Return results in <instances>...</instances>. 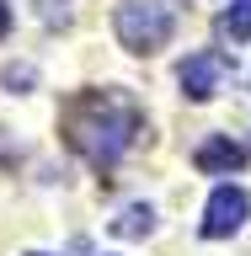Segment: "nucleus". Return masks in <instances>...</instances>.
I'll return each mask as SVG.
<instances>
[{
  "label": "nucleus",
  "instance_id": "8",
  "mask_svg": "<svg viewBox=\"0 0 251 256\" xmlns=\"http://www.w3.org/2000/svg\"><path fill=\"white\" fill-rule=\"evenodd\" d=\"M0 80H6V86H27V80H32V70H6Z\"/></svg>",
  "mask_w": 251,
  "mask_h": 256
},
{
  "label": "nucleus",
  "instance_id": "3",
  "mask_svg": "<svg viewBox=\"0 0 251 256\" xmlns=\"http://www.w3.org/2000/svg\"><path fill=\"white\" fill-rule=\"evenodd\" d=\"M230 75H235V59H230V54H219V48H198V54H187V59H182V70H176V80H182V96H187V102H208V96L219 91Z\"/></svg>",
  "mask_w": 251,
  "mask_h": 256
},
{
  "label": "nucleus",
  "instance_id": "1",
  "mask_svg": "<svg viewBox=\"0 0 251 256\" xmlns=\"http://www.w3.org/2000/svg\"><path fill=\"white\" fill-rule=\"evenodd\" d=\"M139 134H144V112L123 91H86L64 112V139L75 144V155H86L96 171L118 166Z\"/></svg>",
  "mask_w": 251,
  "mask_h": 256
},
{
  "label": "nucleus",
  "instance_id": "2",
  "mask_svg": "<svg viewBox=\"0 0 251 256\" xmlns=\"http://www.w3.org/2000/svg\"><path fill=\"white\" fill-rule=\"evenodd\" d=\"M176 32V6L171 0H123L118 6V43L128 54H160Z\"/></svg>",
  "mask_w": 251,
  "mask_h": 256
},
{
  "label": "nucleus",
  "instance_id": "4",
  "mask_svg": "<svg viewBox=\"0 0 251 256\" xmlns=\"http://www.w3.org/2000/svg\"><path fill=\"white\" fill-rule=\"evenodd\" d=\"M246 214H251V198L240 187H214L208 192V203H203V219H198V235L203 240H224V235H235L240 224H246Z\"/></svg>",
  "mask_w": 251,
  "mask_h": 256
},
{
  "label": "nucleus",
  "instance_id": "6",
  "mask_svg": "<svg viewBox=\"0 0 251 256\" xmlns=\"http://www.w3.org/2000/svg\"><path fill=\"white\" fill-rule=\"evenodd\" d=\"M219 38L224 43H251V0H230L219 11Z\"/></svg>",
  "mask_w": 251,
  "mask_h": 256
},
{
  "label": "nucleus",
  "instance_id": "5",
  "mask_svg": "<svg viewBox=\"0 0 251 256\" xmlns=\"http://www.w3.org/2000/svg\"><path fill=\"white\" fill-rule=\"evenodd\" d=\"M198 171L203 176H230V171H240L246 166V150H240L235 139H208V144H198Z\"/></svg>",
  "mask_w": 251,
  "mask_h": 256
},
{
  "label": "nucleus",
  "instance_id": "9",
  "mask_svg": "<svg viewBox=\"0 0 251 256\" xmlns=\"http://www.w3.org/2000/svg\"><path fill=\"white\" fill-rule=\"evenodd\" d=\"M6 32H11V6L0 0V38H6Z\"/></svg>",
  "mask_w": 251,
  "mask_h": 256
},
{
  "label": "nucleus",
  "instance_id": "7",
  "mask_svg": "<svg viewBox=\"0 0 251 256\" xmlns=\"http://www.w3.org/2000/svg\"><path fill=\"white\" fill-rule=\"evenodd\" d=\"M155 230V214H150V203H128L118 219H112V235L118 240H139V235H150Z\"/></svg>",
  "mask_w": 251,
  "mask_h": 256
}]
</instances>
